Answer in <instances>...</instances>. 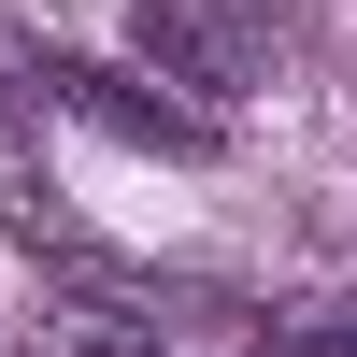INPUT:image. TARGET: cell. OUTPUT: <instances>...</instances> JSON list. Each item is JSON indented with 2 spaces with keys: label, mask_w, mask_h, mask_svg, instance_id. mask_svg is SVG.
<instances>
[{
  "label": "cell",
  "mask_w": 357,
  "mask_h": 357,
  "mask_svg": "<svg viewBox=\"0 0 357 357\" xmlns=\"http://www.w3.org/2000/svg\"><path fill=\"white\" fill-rule=\"evenodd\" d=\"M43 357H172V343H158V329H129V314H57Z\"/></svg>",
  "instance_id": "3957f363"
},
{
  "label": "cell",
  "mask_w": 357,
  "mask_h": 357,
  "mask_svg": "<svg viewBox=\"0 0 357 357\" xmlns=\"http://www.w3.org/2000/svg\"><path fill=\"white\" fill-rule=\"evenodd\" d=\"M29 86H43L57 114H86V129H114V143H158V158H215V114H200V100H158V86L100 72V57H43Z\"/></svg>",
  "instance_id": "7a4b0ae2"
},
{
  "label": "cell",
  "mask_w": 357,
  "mask_h": 357,
  "mask_svg": "<svg viewBox=\"0 0 357 357\" xmlns=\"http://www.w3.org/2000/svg\"><path fill=\"white\" fill-rule=\"evenodd\" d=\"M143 57L158 86H200V100H243L272 72V43H301V0H143Z\"/></svg>",
  "instance_id": "6da1fadb"
},
{
  "label": "cell",
  "mask_w": 357,
  "mask_h": 357,
  "mask_svg": "<svg viewBox=\"0 0 357 357\" xmlns=\"http://www.w3.org/2000/svg\"><path fill=\"white\" fill-rule=\"evenodd\" d=\"M272 357H357V314H343V329H314V343H272Z\"/></svg>",
  "instance_id": "277c9868"
}]
</instances>
